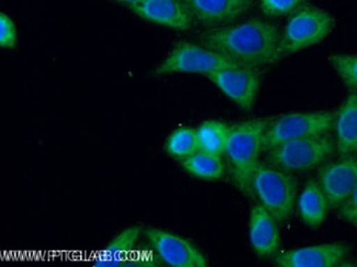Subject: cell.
<instances>
[{"label": "cell", "mask_w": 357, "mask_h": 267, "mask_svg": "<svg viewBox=\"0 0 357 267\" xmlns=\"http://www.w3.org/2000/svg\"><path fill=\"white\" fill-rule=\"evenodd\" d=\"M280 32L272 22L252 19L242 24L219 26L202 32L198 41L238 66L261 68L273 64Z\"/></svg>", "instance_id": "obj_1"}, {"label": "cell", "mask_w": 357, "mask_h": 267, "mask_svg": "<svg viewBox=\"0 0 357 267\" xmlns=\"http://www.w3.org/2000/svg\"><path fill=\"white\" fill-rule=\"evenodd\" d=\"M271 120L259 118L231 126L225 154L232 168L233 179L246 195H252V177L263 152L265 129Z\"/></svg>", "instance_id": "obj_2"}, {"label": "cell", "mask_w": 357, "mask_h": 267, "mask_svg": "<svg viewBox=\"0 0 357 267\" xmlns=\"http://www.w3.org/2000/svg\"><path fill=\"white\" fill-rule=\"evenodd\" d=\"M251 186L253 195L278 224L290 218L297 203V181L291 173L259 162Z\"/></svg>", "instance_id": "obj_3"}, {"label": "cell", "mask_w": 357, "mask_h": 267, "mask_svg": "<svg viewBox=\"0 0 357 267\" xmlns=\"http://www.w3.org/2000/svg\"><path fill=\"white\" fill-rule=\"evenodd\" d=\"M333 29L334 19L330 13L314 6H303L290 15L280 33L275 63L320 43Z\"/></svg>", "instance_id": "obj_4"}, {"label": "cell", "mask_w": 357, "mask_h": 267, "mask_svg": "<svg viewBox=\"0 0 357 267\" xmlns=\"http://www.w3.org/2000/svg\"><path fill=\"white\" fill-rule=\"evenodd\" d=\"M335 152V139L328 134L277 145L267 152V161L287 172H305L321 165Z\"/></svg>", "instance_id": "obj_5"}, {"label": "cell", "mask_w": 357, "mask_h": 267, "mask_svg": "<svg viewBox=\"0 0 357 267\" xmlns=\"http://www.w3.org/2000/svg\"><path fill=\"white\" fill-rule=\"evenodd\" d=\"M335 113L321 112H296L271 120L263 138V150L268 152L277 145L295 139L324 136L333 129Z\"/></svg>", "instance_id": "obj_6"}, {"label": "cell", "mask_w": 357, "mask_h": 267, "mask_svg": "<svg viewBox=\"0 0 357 267\" xmlns=\"http://www.w3.org/2000/svg\"><path fill=\"white\" fill-rule=\"evenodd\" d=\"M233 66L238 65L202 44L181 41L156 68L155 75L202 74L208 76L211 72Z\"/></svg>", "instance_id": "obj_7"}, {"label": "cell", "mask_w": 357, "mask_h": 267, "mask_svg": "<svg viewBox=\"0 0 357 267\" xmlns=\"http://www.w3.org/2000/svg\"><path fill=\"white\" fill-rule=\"evenodd\" d=\"M144 234L152 249L166 265L173 267L208 266L205 255L188 240L152 227L145 229Z\"/></svg>", "instance_id": "obj_8"}, {"label": "cell", "mask_w": 357, "mask_h": 267, "mask_svg": "<svg viewBox=\"0 0 357 267\" xmlns=\"http://www.w3.org/2000/svg\"><path fill=\"white\" fill-rule=\"evenodd\" d=\"M208 79L219 88L230 100L243 110H251L261 85L257 70L233 66L211 72Z\"/></svg>", "instance_id": "obj_9"}, {"label": "cell", "mask_w": 357, "mask_h": 267, "mask_svg": "<svg viewBox=\"0 0 357 267\" xmlns=\"http://www.w3.org/2000/svg\"><path fill=\"white\" fill-rule=\"evenodd\" d=\"M318 183L331 209H340L357 186V156H347L320 169Z\"/></svg>", "instance_id": "obj_10"}, {"label": "cell", "mask_w": 357, "mask_h": 267, "mask_svg": "<svg viewBox=\"0 0 357 267\" xmlns=\"http://www.w3.org/2000/svg\"><path fill=\"white\" fill-rule=\"evenodd\" d=\"M349 251L347 244L333 242L282 252L274 261L280 267H335L344 263Z\"/></svg>", "instance_id": "obj_11"}, {"label": "cell", "mask_w": 357, "mask_h": 267, "mask_svg": "<svg viewBox=\"0 0 357 267\" xmlns=\"http://www.w3.org/2000/svg\"><path fill=\"white\" fill-rule=\"evenodd\" d=\"M194 21L210 28L228 26L245 15L254 0H181Z\"/></svg>", "instance_id": "obj_12"}, {"label": "cell", "mask_w": 357, "mask_h": 267, "mask_svg": "<svg viewBox=\"0 0 357 267\" xmlns=\"http://www.w3.org/2000/svg\"><path fill=\"white\" fill-rule=\"evenodd\" d=\"M130 9L143 20L177 31H186L194 24V19L181 0H144Z\"/></svg>", "instance_id": "obj_13"}, {"label": "cell", "mask_w": 357, "mask_h": 267, "mask_svg": "<svg viewBox=\"0 0 357 267\" xmlns=\"http://www.w3.org/2000/svg\"><path fill=\"white\" fill-rule=\"evenodd\" d=\"M276 219L259 204L254 206L250 217V241L259 257L276 254L280 239Z\"/></svg>", "instance_id": "obj_14"}, {"label": "cell", "mask_w": 357, "mask_h": 267, "mask_svg": "<svg viewBox=\"0 0 357 267\" xmlns=\"http://www.w3.org/2000/svg\"><path fill=\"white\" fill-rule=\"evenodd\" d=\"M333 129L337 154L357 156V92L347 95L342 103L334 116Z\"/></svg>", "instance_id": "obj_15"}, {"label": "cell", "mask_w": 357, "mask_h": 267, "mask_svg": "<svg viewBox=\"0 0 357 267\" xmlns=\"http://www.w3.org/2000/svg\"><path fill=\"white\" fill-rule=\"evenodd\" d=\"M297 206L303 222L312 228L324 224L330 207L326 194L316 180L308 181L305 184L298 197Z\"/></svg>", "instance_id": "obj_16"}, {"label": "cell", "mask_w": 357, "mask_h": 267, "mask_svg": "<svg viewBox=\"0 0 357 267\" xmlns=\"http://www.w3.org/2000/svg\"><path fill=\"white\" fill-rule=\"evenodd\" d=\"M181 163L189 175L202 180H219L225 175V163L220 156L199 150L185 158Z\"/></svg>", "instance_id": "obj_17"}, {"label": "cell", "mask_w": 357, "mask_h": 267, "mask_svg": "<svg viewBox=\"0 0 357 267\" xmlns=\"http://www.w3.org/2000/svg\"><path fill=\"white\" fill-rule=\"evenodd\" d=\"M198 150L207 154L221 156L225 154V145L228 142L230 127L222 122L207 121L197 129Z\"/></svg>", "instance_id": "obj_18"}, {"label": "cell", "mask_w": 357, "mask_h": 267, "mask_svg": "<svg viewBox=\"0 0 357 267\" xmlns=\"http://www.w3.org/2000/svg\"><path fill=\"white\" fill-rule=\"evenodd\" d=\"M165 149L169 156L176 159L184 160L198 152V140L195 129L183 127L176 129L167 138Z\"/></svg>", "instance_id": "obj_19"}, {"label": "cell", "mask_w": 357, "mask_h": 267, "mask_svg": "<svg viewBox=\"0 0 357 267\" xmlns=\"http://www.w3.org/2000/svg\"><path fill=\"white\" fill-rule=\"evenodd\" d=\"M140 227H131L120 232L114 240L107 244L105 248V257L126 259L128 252H131L140 239Z\"/></svg>", "instance_id": "obj_20"}, {"label": "cell", "mask_w": 357, "mask_h": 267, "mask_svg": "<svg viewBox=\"0 0 357 267\" xmlns=\"http://www.w3.org/2000/svg\"><path fill=\"white\" fill-rule=\"evenodd\" d=\"M329 62L345 86L357 92V55L332 54Z\"/></svg>", "instance_id": "obj_21"}, {"label": "cell", "mask_w": 357, "mask_h": 267, "mask_svg": "<svg viewBox=\"0 0 357 267\" xmlns=\"http://www.w3.org/2000/svg\"><path fill=\"white\" fill-rule=\"evenodd\" d=\"M305 3V0H259L261 11L271 18L291 15Z\"/></svg>", "instance_id": "obj_22"}, {"label": "cell", "mask_w": 357, "mask_h": 267, "mask_svg": "<svg viewBox=\"0 0 357 267\" xmlns=\"http://www.w3.org/2000/svg\"><path fill=\"white\" fill-rule=\"evenodd\" d=\"M17 34L16 24L7 13H0V47L3 49H13L16 47Z\"/></svg>", "instance_id": "obj_23"}, {"label": "cell", "mask_w": 357, "mask_h": 267, "mask_svg": "<svg viewBox=\"0 0 357 267\" xmlns=\"http://www.w3.org/2000/svg\"><path fill=\"white\" fill-rule=\"evenodd\" d=\"M340 215H341L345 220L349 221V222L357 227V209L347 207V206H341V207H340Z\"/></svg>", "instance_id": "obj_24"}, {"label": "cell", "mask_w": 357, "mask_h": 267, "mask_svg": "<svg viewBox=\"0 0 357 267\" xmlns=\"http://www.w3.org/2000/svg\"><path fill=\"white\" fill-rule=\"evenodd\" d=\"M342 206H347V207L357 209V186L355 188V190L353 191V193L351 194V196H349V200H347Z\"/></svg>", "instance_id": "obj_25"}, {"label": "cell", "mask_w": 357, "mask_h": 267, "mask_svg": "<svg viewBox=\"0 0 357 267\" xmlns=\"http://www.w3.org/2000/svg\"><path fill=\"white\" fill-rule=\"evenodd\" d=\"M116 3H123V5L129 6V7H132V6L137 5V3H141L144 0H116Z\"/></svg>", "instance_id": "obj_26"}]
</instances>
